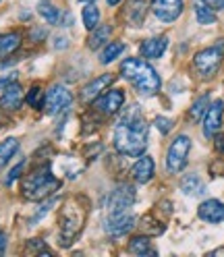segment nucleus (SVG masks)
<instances>
[{
  "label": "nucleus",
  "instance_id": "nucleus-1",
  "mask_svg": "<svg viewBox=\"0 0 224 257\" xmlns=\"http://www.w3.org/2000/svg\"><path fill=\"white\" fill-rule=\"evenodd\" d=\"M115 148L123 156L139 158L148 148V122L143 118L139 106H129L127 114L115 128Z\"/></svg>",
  "mask_w": 224,
  "mask_h": 257
},
{
  "label": "nucleus",
  "instance_id": "nucleus-2",
  "mask_svg": "<svg viewBox=\"0 0 224 257\" xmlns=\"http://www.w3.org/2000/svg\"><path fill=\"white\" fill-rule=\"evenodd\" d=\"M121 75L141 95H154L160 91V85H162L156 69L141 58H125L121 62Z\"/></svg>",
  "mask_w": 224,
  "mask_h": 257
},
{
  "label": "nucleus",
  "instance_id": "nucleus-3",
  "mask_svg": "<svg viewBox=\"0 0 224 257\" xmlns=\"http://www.w3.org/2000/svg\"><path fill=\"white\" fill-rule=\"evenodd\" d=\"M87 218V201L83 197H71L60 210L58 224H60V245L69 247L77 234L81 232Z\"/></svg>",
  "mask_w": 224,
  "mask_h": 257
},
{
  "label": "nucleus",
  "instance_id": "nucleus-4",
  "mask_svg": "<svg viewBox=\"0 0 224 257\" xmlns=\"http://www.w3.org/2000/svg\"><path fill=\"white\" fill-rule=\"evenodd\" d=\"M56 189H60V181L52 174L50 166H42L31 174H27L21 185L23 197L29 201H42L46 197H50Z\"/></svg>",
  "mask_w": 224,
  "mask_h": 257
},
{
  "label": "nucleus",
  "instance_id": "nucleus-5",
  "mask_svg": "<svg viewBox=\"0 0 224 257\" xmlns=\"http://www.w3.org/2000/svg\"><path fill=\"white\" fill-rule=\"evenodd\" d=\"M222 58H224V40L199 50L193 58V69L201 79H212L220 69Z\"/></svg>",
  "mask_w": 224,
  "mask_h": 257
},
{
  "label": "nucleus",
  "instance_id": "nucleus-6",
  "mask_svg": "<svg viewBox=\"0 0 224 257\" xmlns=\"http://www.w3.org/2000/svg\"><path fill=\"white\" fill-rule=\"evenodd\" d=\"M191 152V139L187 135H179L170 143V148L166 152V168L168 172H181L187 166V158Z\"/></svg>",
  "mask_w": 224,
  "mask_h": 257
},
{
  "label": "nucleus",
  "instance_id": "nucleus-7",
  "mask_svg": "<svg viewBox=\"0 0 224 257\" xmlns=\"http://www.w3.org/2000/svg\"><path fill=\"white\" fill-rule=\"evenodd\" d=\"M135 203V189L131 185H119L115 191L110 193V197L106 201L108 216H117L129 212Z\"/></svg>",
  "mask_w": 224,
  "mask_h": 257
},
{
  "label": "nucleus",
  "instance_id": "nucleus-8",
  "mask_svg": "<svg viewBox=\"0 0 224 257\" xmlns=\"http://www.w3.org/2000/svg\"><path fill=\"white\" fill-rule=\"evenodd\" d=\"M73 102V95L65 85H52L44 95V110L46 114H58Z\"/></svg>",
  "mask_w": 224,
  "mask_h": 257
},
{
  "label": "nucleus",
  "instance_id": "nucleus-9",
  "mask_svg": "<svg viewBox=\"0 0 224 257\" xmlns=\"http://www.w3.org/2000/svg\"><path fill=\"white\" fill-rule=\"evenodd\" d=\"M152 11L160 21L172 23V21H177L181 17L183 0H152Z\"/></svg>",
  "mask_w": 224,
  "mask_h": 257
},
{
  "label": "nucleus",
  "instance_id": "nucleus-10",
  "mask_svg": "<svg viewBox=\"0 0 224 257\" xmlns=\"http://www.w3.org/2000/svg\"><path fill=\"white\" fill-rule=\"evenodd\" d=\"M222 116H224V104L222 100H216L212 106H207L203 114V135L212 139L222 126Z\"/></svg>",
  "mask_w": 224,
  "mask_h": 257
},
{
  "label": "nucleus",
  "instance_id": "nucleus-11",
  "mask_svg": "<svg viewBox=\"0 0 224 257\" xmlns=\"http://www.w3.org/2000/svg\"><path fill=\"white\" fill-rule=\"evenodd\" d=\"M93 104L102 114H117L125 104V93H123V89H110V91L106 89V93H102L100 98H95Z\"/></svg>",
  "mask_w": 224,
  "mask_h": 257
},
{
  "label": "nucleus",
  "instance_id": "nucleus-12",
  "mask_svg": "<svg viewBox=\"0 0 224 257\" xmlns=\"http://www.w3.org/2000/svg\"><path fill=\"white\" fill-rule=\"evenodd\" d=\"M133 226H135V218L129 212L106 218V232L112 234V236H123V234L129 232Z\"/></svg>",
  "mask_w": 224,
  "mask_h": 257
},
{
  "label": "nucleus",
  "instance_id": "nucleus-13",
  "mask_svg": "<svg viewBox=\"0 0 224 257\" xmlns=\"http://www.w3.org/2000/svg\"><path fill=\"white\" fill-rule=\"evenodd\" d=\"M112 81H115V75H100V77H95L93 81H89L83 89H81V100L83 102H93L95 98H100L102 91H106Z\"/></svg>",
  "mask_w": 224,
  "mask_h": 257
},
{
  "label": "nucleus",
  "instance_id": "nucleus-14",
  "mask_svg": "<svg viewBox=\"0 0 224 257\" xmlns=\"http://www.w3.org/2000/svg\"><path fill=\"white\" fill-rule=\"evenodd\" d=\"M21 102H23V89L17 81H13L5 87L3 95H0V108L7 110V112H13V110H19L21 108Z\"/></svg>",
  "mask_w": 224,
  "mask_h": 257
},
{
  "label": "nucleus",
  "instance_id": "nucleus-15",
  "mask_svg": "<svg viewBox=\"0 0 224 257\" xmlns=\"http://www.w3.org/2000/svg\"><path fill=\"white\" fill-rule=\"evenodd\" d=\"M197 214L201 220L210 222V224H218L224 222V203L218 199H205L199 207H197Z\"/></svg>",
  "mask_w": 224,
  "mask_h": 257
},
{
  "label": "nucleus",
  "instance_id": "nucleus-16",
  "mask_svg": "<svg viewBox=\"0 0 224 257\" xmlns=\"http://www.w3.org/2000/svg\"><path fill=\"white\" fill-rule=\"evenodd\" d=\"M148 15V0H129L125 9V19L131 27H139L146 21Z\"/></svg>",
  "mask_w": 224,
  "mask_h": 257
},
{
  "label": "nucleus",
  "instance_id": "nucleus-17",
  "mask_svg": "<svg viewBox=\"0 0 224 257\" xmlns=\"http://www.w3.org/2000/svg\"><path fill=\"white\" fill-rule=\"evenodd\" d=\"M154 160L150 158V156H143V158H139L137 162L133 164V168H131V176H133V181L135 183H139V185H146V183H150L152 181V176H154Z\"/></svg>",
  "mask_w": 224,
  "mask_h": 257
},
{
  "label": "nucleus",
  "instance_id": "nucleus-18",
  "mask_svg": "<svg viewBox=\"0 0 224 257\" xmlns=\"http://www.w3.org/2000/svg\"><path fill=\"white\" fill-rule=\"evenodd\" d=\"M166 48H168V38L166 36H158V38H150L141 44V54L143 58H160L164 52H166Z\"/></svg>",
  "mask_w": 224,
  "mask_h": 257
},
{
  "label": "nucleus",
  "instance_id": "nucleus-19",
  "mask_svg": "<svg viewBox=\"0 0 224 257\" xmlns=\"http://www.w3.org/2000/svg\"><path fill=\"white\" fill-rule=\"evenodd\" d=\"M193 11H195V19L199 25H212L216 23V11H212L205 5V0H193Z\"/></svg>",
  "mask_w": 224,
  "mask_h": 257
},
{
  "label": "nucleus",
  "instance_id": "nucleus-20",
  "mask_svg": "<svg viewBox=\"0 0 224 257\" xmlns=\"http://www.w3.org/2000/svg\"><path fill=\"white\" fill-rule=\"evenodd\" d=\"M110 40V25H95L91 29V36L87 40V46L91 50H98L100 46H104Z\"/></svg>",
  "mask_w": 224,
  "mask_h": 257
},
{
  "label": "nucleus",
  "instance_id": "nucleus-21",
  "mask_svg": "<svg viewBox=\"0 0 224 257\" xmlns=\"http://www.w3.org/2000/svg\"><path fill=\"white\" fill-rule=\"evenodd\" d=\"M181 189L187 193V195H203L205 193V185L197 174H187L181 181Z\"/></svg>",
  "mask_w": 224,
  "mask_h": 257
},
{
  "label": "nucleus",
  "instance_id": "nucleus-22",
  "mask_svg": "<svg viewBox=\"0 0 224 257\" xmlns=\"http://www.w3.org/2000/svg\"><path fill=\"white\" fill-rule=\"evenodd\" d=\"M17 150H19V141L15 137H9L5 141H0V168H5L11 162V158L17 154Z\"/></svg>",
  "mask_w": 224,
  "mask_h": 257
},
{
  "label": "nucleus",
  "instance_id": "nucleus-23",
  "mask_svg": "<svg viewBox=\"0 0 224 257\" xmlns=\"http://www.w3.org/2000/svg\"><path fill=\"white\" fill-rule=\"evenodd\" d=\"M38 13L44 17V21L50 23V25H56L60 21V9L56 5H52L50 0H42V3L38 5Z\"/></svg>",
  "mask_w": 224,
  "mask_h": 257
},
{
  "label": "nucleus",
  "instance_id": "nucleus-24",
  "mask_svg": "<svg viewBox=\"0 0 224 257\" xmlns=\"http://www.w3.org/2000/svg\"><path fill=\"white\" fill-rule=\"evenodd\" d=\"M129 251L133 255H156V249L152 247L148 236H133L129 243Z\"/></svg>",
  "mask_w": 224,
  "mask_h": 257
},
{
  "label": "nucleus",
  "instance_id": "nucleus-25",
  "mask_svg": "<svg viewBox=\"0 0 224 257\" xmlns=\"http://www.w3.org/2000/svg\"><path fill=\"white\" fill-rule=\"evenodd\" d=\"M21 46V36L19 34H3L0 36V54H11Z\"/></svg>",
  "mask_w": 224,
  "mask_h": 257
},
{
  "label": "nucleus",
  "instance_id": "nucleus-26",
  "mask_svg": "<svg viewBox=\"0 0 224 257\" xmlns=\"http://www.w3.org/2000/svg\"><path fill=\"white\" fill-rule=\"evenodd\" d=\"M123 52H125V44H121V42H110V44H106V48H104L102 54H100V62H102V64H108V62H112L115 58H119Z\"/></svg>",
  "mask_w": 224,
  "mask_h": 257
},
{
  "label": "nucleus",
  "instance_id": "nucleus-27",
  "mask_svg": "<svg viewBox=\"0 0 224 257\" xmlns=\"http://www.w3.org/2000/svg\"><path fill=\"white\" fill-rule=\"evenodd\" d=\"M83 25L91 31L95 25H100V11H98V7H95L93 3H89V5H85V9H83Z\"/></svg>",
  "mask_w": 224,
  "mask_h": 257
},
{
  "label": "nucleus",
  "instance_id": "nucleus-28",
  "mask_svg": "<svg viewBox=\"0 0 224 257\" xmlns=\"http://www.w3.org/2000/svg\"><path fill=\"white\" fill-rule=\"evenodd\" d=\"M207 106H210V95H201V98H199V100H195V102H193V106H191V110H189V118L193 120V122H197V120L205 114Z\"/></svg>",
  "mask_w": 224,
  "mask_h": 257
},
{
  "label": "nucleus",
  "instance_id": "nucleus-29",
  "mask_svg": "<svg viewBox=\"0 0 224 257\" xmlns=\"http://www.w3.org/2000/svg\"><path fill=\"white\" fill-rule=\"evenodd\" d=\"M27 104L34 106V108H42L44 106V91L38 85L27 91Z\"/></svg>",
  "mask_w": 224,
  "mask_h": 257
},
{
  "label": "nucleus",
  "instance_id": "nucleus-30",
  "mask_svg": "<svg viewBox=\"0 0 224 257\" xmlns=\"http://www.w3.org/2000/svg\"><path fill=\"white\" fill-rule=\"evenodd\" d=\"M156 126H158L160 133L166 135V133H170V128H172V120L166 118V116H158V118H156Z\"/></svg>",
  "mask_w": 224,
  "mask_h": 257
},
{
  "label": "nucleus",
  "instance_id": "nucleus-31",
  "mask_svg": "<svg viewBox=\"0 0 224 257\" xmlns=\"http://www.w3.org/2000/svg\"><path fill=\"white\" fill-rule=\"evenodd\" d=\"M27 251H38V253H50L46 249V245L42 243L40 238H34V240H29V245H27Z\"/></svg>",
  "mask_w": 224,
  "mask_h": 257
},
{
  "label": "nucleus",
  "instance_id": "nucleus-32",
  "mask_svg": "<svg viewBox=\"0 0 224 257\" xmlns=\"http://www.w3.org/2000/svg\"><path fill=\"white\" fill-rule=\"evenodd\" d=\"M23 166H25V162H19L17 166H15V168L11 170V174L7 176V185H13V183H15V179H19V174H21Z\"/></svg>",
  "mask_w": 224,
  "mask_h": 257
},
{
  "label": "nucleus",
  "instance_id": "nucleus-33",
  "mask_svg": "<svg viewBox=\"0 0 224 257\" xmlns=\"http://www.w3.org/2000/svg\"><path fill=\"white\" fill-rule=\"evenodd\" d=\"M205 5L212 11H224V0H205Z\"/></svg>",
  "mask_w": 224,
  "mask_h": 257
},
{
  "label": "nucleus",
  "instance_id": "nucleus-34",
  "mask_svg": "<svg viewBox=\"0 0 224 257\" xmlns=\"http://www.w3.org/2000/svg\"><path fill=\"white\" fill-rule=\"evenodd\" d=\"M214 139H216V150L218 152H224V135H214Z\"/></svg>",
  "mask_w": 224,
  "mask_h": 257
},
{
  "label": "nucleus",
  "instance_id": "nucleus-35",
  "mask_svg": "<svg viewBox=\"0 0 224 257\" xmlns=\"http://www.w3.org/2000/svg\"><path fill=\"white\" fill-rule=\"evenodd\" d=\"M5 249H7V234L0 230V255L5 253Z\"/></svg>",
  "mask_w": 224,
  "mask_h": 257
},
{
  "label": "nucleus",
  "instance_id": "nucleus-36",
  "mask_svg": "<svg viewBox=\"0 0 224 257\" xmlns=\"http://www.w3.org/2000/svg\"><path fill=\"white\" fill-rule=\"evenodd\" d=\"M106 3H108V5H110V7H117V5H119V3H121V0H106Z\"/></svg>",
  "mask_w": 224,
  "mask_h": 257
},
{
  "label": "nucleus",
  "instance_id": "nucleus-37",
  "mask_svg": "<svg viewBox=\"0 0 224 257\" xmlns=\"http://www.w3.org/2000/svg\"><path fill=\"white\" fill-rule=\"evenodd\" d=\"M210 255H224V249H218V251H212Z\"/></svg>",
  "mask_w": 224,
  "mask_h": 257
},
{
  "label": "nucleus",
  "instance_id": "nucleus-38",
  "mask_svg": "<svg viewBox=\"0 0 224 257\" xmlns=\"http://www.w3.org/2000/svg\"><path fill=\"white\" fill-rule=\"evenodd\" d=\"M81 3H83V5H89V3H95V0H81Z\"/></svg>",
  "mask_w": 224,
  "mask_h": 257
}]
</instances>
